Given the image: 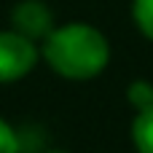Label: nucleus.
<instances>
[{"label": "nucleus", "instance_id": "obj_6", "mask_svg": "<svg viewBox=\"0 0 153 153\" xmlns=\"http://www.w3.org/2000/svg\"><path fill=\"white\" fill-rule=\"evenodd\" d=\"M132 19L143 38L153 40V0H132Z\"/></svg>", "mask_w": 153, "mask_h": 153}, {"label": "nucleus", "instance_id": "obj_5", "mask_svg": "<svg viewBox=\"0 0 153 153\" xmlns=\"http://www.w3.org/2000/svg\"><path fill=\"white\" fill-rule=\"evenodd\" d=\"M126 102L134 108V110H145L153 108V83L151 81H132L126 86Z\"/></svg>", "mask_w": 153, "mask_h": 153}, {"label": "nucleus", "instance_id": "obj_2", "mask_svg": "<svg viewBox=\"0 0 153 153\" xmlns=\"http://www.w3.org/2000/svg\"><path fill=\"white\" fill-rule=\"evenodd\" d=\"M40 59L35 40L16 30H0V83H13L27 78Z\"/></svg>", "mask_w": 153, "mask_h": 153}, {"label": "nucleus", "instance_id": "obj_7", "mask_svg": "<svg viewBox=\"0 0 153 153\" xmlns=\"http://www.w3.org/2000/svg\"><path fill=\"white\" fill-rule=\"evenodd\" d=\"M19 148H22V143H19L16 129L5 118H0V153H19Z\"/></svg>", "mask_w": 153, "mask_h": 153}, {"label": "nucleus", "instance_id": "obj_3", "mask_svg": "<svg viewBox=\"0 0 153 153\" xmlns=\"http://www.w3.org/2000/svg\"><path fill=\"white\" fill-rule=\"evenodd\" d=\"M54 13L43 0H22L11 11V30L27 35L30 40H46V35L54 30Z\"/></svg>", "mask_w": 153, "mask_h": 153}, {"label": "nucleus", "instance_id": "obj_4", "mask_svg": "<svg viewBox=\"0 0 153 153\" xmlns=\"http://www.w3.org/2000/svg\"><path fill=\"white\" fill-rule=\"evenodd\" d=\"M132 143L137 153H153V108L137 110L132 121Z\"/></svg>", "mask_w": 153, "mask_h": 153}, {"label": "nucleus", "instance_id": "obj_8", "mask_svg": "<svg viewBox=\"0 0 153 153\" xmlns=\"http://www.w3.org/2000/svg\"><path fill=\"white\" fill-rule=\"evenodd\" d=\"M46 153H67V151H46Z\"/></svg>", "mask_w": 153, "mask_h": 153}, {"label": "nucleus", "instance_id": "obj_1", "mask_svg": "<svg viewBox=\"0 0 153 153\" xmlns=\"http://www.w3.org/2000/svg\"><path fill=\"white\" fill-rule=\"evenodd\" d=\"M40 54L59 78L91 81L108 67L110 43L94 24L67 22V24H56L46 35Z\"/></svg>", "mask_w": 153, "mask_h": 153}]
</instances>
